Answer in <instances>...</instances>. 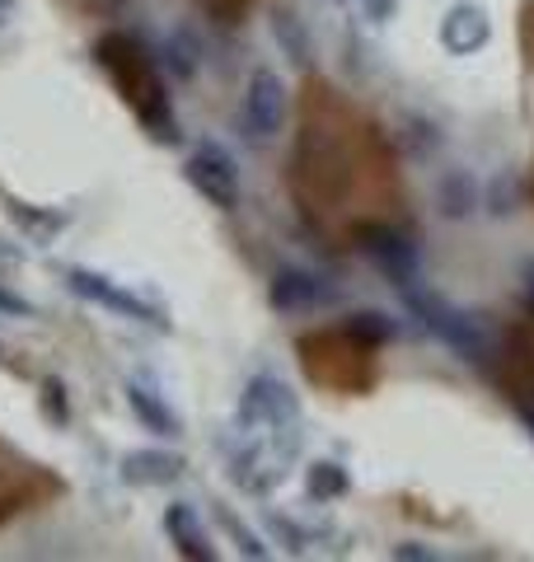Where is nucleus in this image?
I'll return each mask as SVG.
<instances>
[{
    "mask_svg": "<svg viewBox=\"0 0 534 562\" xmlns=\"http://www.w3.org/2000/svg\"><path fill=\"white\" fill-rule=\"evenodd\" d=\"M515 202H521V179H515L511 169H502V173H497V179L488 183V192H483V206L492 211V216H511Z\"/></svg>",
    "mask_w": 534,
    "mask_h": 562,
    "instance_id": "18",
    "label": "nucleus"
},
{
    "mask_svg": "<svg viewBox=\"0 0 534 562\" xmlns=\"http://www.w3.org/2000/svg\"><path fill=\"white\" fill-rule=\"evenodd\" d=\"M5 206H10V216L20 221L24 239H33V244H47L57 231H66V211H52V206L24 202V198H5Z\"/></svg>",
    "mask_w": 534,
    "mask_h": 562,
    "instance_id": "13",
    "label": "nucleus"
},
{
    "mask_svg": "<svg viewBox=\"0 0 534 562\" xmlns=\"http://www.w3.org/2000/svg\"><path fill=\"white\" fill-rule=\"evenodd\" d=\"M127 408H132L141 422H146V427H151L155 436H178V413L169 408L165 394H159L146 375L127 380Z\"/></svg>",
    "mask_w": 534,
    "mask_h": 562,
    "instance_id": "12",
    "label": "nucleus"
},
{
    "mask_svg": "<svg viewBox=\"0 0 534 562\" xmlns=\"http://www.w3.org/2000/svg\"><path fill=\"white\" fill-rule=\"evenodd\" d=\"M183 173L211 206H221V211L240 206V165L225 146H216V140H202V146L183 160Z\"/></svg>",
    "mask_w": 534,
    "mask_h": 562,
    "instance_id": "3",
    "label": "nucleus"
},
{
    "mask_svg": "<svg viewBox=\"0 0 534 562\" xmlns=\"http://www.w3.org/2000/svg\"><path fill=\"white\" fill-rule=\"evenodd\" d=\"M347 469L337 464V460H314L305 469V492H310V502H337V497H347Z\"/></svg>",
    "mask_w": 534,
    "mask_h": 562,
    "instance_id": "14",
    "label": "nucleus"
},
{
    "mask_svg": "<svg viewBox=\"0 0 534 562\" xmlns=\"http://www.w3.org/2000/svg\"><path fill=\"white\" fill-rule=\"evenodd\" d=\"M352 333L356 338H370V342H389L399 333V319H389L380 310H361V314H352Z\"/></svg>",
    "mask_w": 534,
    "mask_h": 562,
    "instance_id": "19",
    "label": "nucleus"
},
{
    "mask_svg": "<svg viewBox=\"0 0 534 562\" xmlns=\"http://www.w3.org/2000/svg\"><path fill=\"white\" fill-rule=\"evenodd\" d=\"M281 479H287V460L277 450L248 446L244 454H235V483L248 492V497H267Z\"/></svg>",
    "mask_w": 534,
    "mask_h": 562,
    "instance_id": "10",
    "label": "nucleus"
},
{
    "mask_svg": "<svg viewBox=\"0 0 534 562\" xmlns=\"http://www.w3.org/2000/svg\"><path fill=\"white\" fill-rule=\"evenodd\" d=\"M240 127L254 140H272L287 127V80L277 70H254L244 85V103H240Z\"/></svg>",
    "mask_w": 534,
    "mask_h": 562,
    "instance_id": "4",
    "label": "nucleus"
},
{
    "mask_svg": "<svg viewBox=\"0 0 534 562\" xmlns=\"http://www.w3.org/2000/svg\"><path fill=\"white\" fill-rule=\"evenodd\" d=\"M118 473L122 483L132 487H169L178 473H183V460L174 450H155V446H141V450H127L118 460Z\"/></svg>",
    "mask_w": 534,
    "mask_h": 562,
    "instance_id": "8",
    "label": "nucleus"
},
{
    "mask_svg": "<svg viewBox=\"0 0 534 562\" xmlns=\"http://www.w3.org/2000/svg\"><path fill=\"white\" fill-rule=\"evenodd\" d=\"M0 357H5V342H0Z\"/></svg>",
    "mask_w": 534,
    "mask_h": 562,
    "instance_id": "28",
    "label": "nucleus"
},
{
    "mask_svg": "<svg viewBox=\"0 0 534 562\" xmlns=\"http://www.w3.org/2000/svg\"><path fill=\"white\" fill-rule=\"evenodd\" d=\"M267 301H272V310H281V314H300V310H314L319 301H333V291L314 272L287 268V272L272 277V291H267Z\"/></svg>",
    "mask_w": 534,
    "mask_h": 562,
    "instance_id": "9",
    "label": "nucleus"
},
{
    "mask_svg": "<svg viewBox=\"0 0 534 562\" xmlns=\"http://www.w3.org/2000/svg\"><path fill=\"white\" fill-rule=\"evenodd\" d=\"M272 33H277V43L287 47V57H291L296 66H305V61H310V38H305V29H300L296 14L281 10L277 20H272Z\"/></svg>",
    "mask_w": 534,
    "mask_h": 562,
    "instance_id": "17",
    "label": "nucleus"
},
{
    "mask_svg": "<svg viewBox=\"0 0 534 562\" xmlns=\"http://www.w3.org/2000/svg\"><path fill=\"white\" fill-rule=\"evenodd\" d=\"M525 295H530V301H534V258L525 262Z\"/></svg>",
    "mask_w": 534,
    "mask_h": 562,
    "instance_id": "27",
    "label": "nucleus"
},
{
    "mask_svg": "<svg viewBox=\"0 0 534 562\" xmlns=\"http://www.w3.org/2000/svg\"><path fill=\"white\" fill-rule=\"evenodd\" d=\"M43 413H47V422H62L70 417V408H66V390H62V380H47L43 384Z\"/></svg>",
    "mask_w": 534,
    "mask_h": 562,
    "instance_id": "20",
    "label": "nucleus"
},
{
    "mask_svg": "<svg viewBox=\"0 0 534 562\" xmlns=\"http://www.w3.org/2000/svg\"><path fill=\"white\" fill-rule=\"evenodd\" d=\"M441 47L450 52V57H474V52H483L492 43V14L488 5H474V0H459V5L445 10V20L436 29Z\"/></svg>",
    "mask_w": 534,
    "mask_h": 562,
    "instance_id": "6",
    "label": "nucleus"
},
{
    "mask_svg": "<svg viewBox=\"0 0 534 562\" xmlns=\"http://www.w3.org/2000/svg\"><path fill=\"white\" fill-rule=\"evenodd\" d=\"M14 14H20V0H0V33L14 24Z\"/></svg>",
    "mask_w": 534,
    "mask_h": 562,
    "instance_id": "26",
    "label": "nucleus"
},
{
    "mask_svg": "<svg viewBox=\"0 0 534 562\" xmlns=\"http://www.w3.org/2000/svg\"><path fill=\"white\" fill-rule=\"evenodd\" d=\"M300 422V398L287 380L254 375L240 394V427L244 431H291Z\"/></svg>",
    "mask_w": 534,
    "mask_h": 562,
    "instance_id": "1",
    "label": "nucleus"
},
{
    "mask_svg": "<svg viewBox=\"0 0 534 562\" xmlns=\"http://www.w3.org/2000/svg\"><path fill=\"white\" fill-rule=\"evenodd\" d=\"M361 10H366L376 24H385L389 14H394V0H361Z\"/></svg>",
    "mask_w": 534,
    "mask_h": 562,
    "instance_id": "25",
    "label": "nucleus"
},
{
    "mask_svg": "<svg viewBox=\"0 0 534 562\" xmlns=\"http://www.w3.org/2000/svg\"><path fill=\"white\" fill-rule=\"evenodd\" d=\"M66 286H70V295H80V301H89V305L113 310V314H122V319H132V324H146V328H169V324H165V314H159L155 305H146L136 291H127V286H122V281L103 277V272H89V268H66Z\"/></svg>",
    "mask_w": 534,
    "mask_h": 562,
    "instance_id": "2",
    "label": "nucleus"
},
{
    "mask_svg": "<svg viewBox=\"0 0 534 562\" xmlns=\"http://www.w3.org/2000/svg\"><path fill=\"white\" fill-rule=\"evenodd\" d=\"M165 61L178 80H188V76H198V66H202V47L192 43V33L188 29H174L169 33V43H165Z\"/></svg>",
    "mask_w": 534,
    "mask_h": 562,
    "instance_id": "15",
    "label": "nucleus"
},
{
    "mask_svg": "<svg viewBox=\"0 0 534 562\" xmlns=\"http://www.w3.org/2000/svg\"><path fill=\"white\" fill-rule=\"evenodd\" d=\"M211 516H216V520H221V530H225L230 539H235V549H240L244 558H267V553H272V549H267V543H263V535H254V530H244V520H240L235 512H230V506H225V502H211Z\"/></svg>",
    "mask_w": 534,
    "mask_h": 562,
    "instance_id": "16",
    "label": "nucleus"
},
{
    "mask_svg": "<svg viewBox=\"0 0 534 562\" xmlns=\"http://www.w3.org/2000/svg\"><path fill=\"white\" fill-rule=\"evenodd\" d=\"M165 535L174 539V549L192 558V562H216V543H211V530L202 525L198 506L188 502H169L165 506Z\"/></svg>",
    "mask_w": 534,
    "mask_h": 562,
    "instance_id": "7",
    "label": "nucleus"
},
{
    "mask_svg": "<svg viewBox=\"0 0 534 562\" xmlns=\"http://www.w3.org/2000/svg\"><path fill=\"white\" fill-rule=\"evenodd\" d=\"M389 558H399V562H436L441 553H436V549H422V543L408 539V543H394V549H389Z\"/></svg>",
    "mask_w": 534,
    "mask_h": 562,
    "instance_id": "22",
    "label": "nucleus"
},
{
    "mask_svg": "<svg viewBox=\"0 0 534 562\" xmlns=\"http://www.w3.org/2000/svg\"><path fill=\"white\" fill-rule=\"evenodd\" d=\"M483 202V188L474 183L469 169H445L436 179V211L445 221H465L474 216V206Z\"/></svg>",
    "mask_w": 534,
    "mask_h": 562,
    "instance_id": "11",
    "label": "nucleus"
},
{
    "mask_svg": "<svg viewBox=\"0 0 534 562\" xmlns=\"http://www.w3.org/2000/svg\"><path fill=\"white\" fill-rule=\"evenodd\" d=\"M24 262V244H14L10 235H0V272L5 268H20Z\"/></svg>",
    "mask_w": 534,
    "mask_h": 562,
    "instance_id": "23",
    "label": "nucleus"
},
{
    "mask_svg": "<svg viewBox=\"0 0 534 562\" xmlns=\"http://www.w3.org/2000/svg\"><path fill=\"white\" fill-rule=\"evenodd\" d=\"M0 314H33V305L24 301V295H14V291L0 286Z\"/></svg>",
    "mask_w": 534,
    "mask_h": 562,
    "instance_id": "24",
    "label": "nucleus"
},
{
    "mask_svg": "<svg viewBox=\"0 0 534 562\" xmlns=\"http://www.w3.org/2000/svg\"><path fill=\"white\" fill-rule=\"evenodd\" d=\"M267 525H272V535H277L281 543H287V549H305V530H300L296 520H281V516H272Z\"/></svg>",
    "mask_w": 534,
    "mask_h": 562,
    "instance_id": "21",
    "label": "nucleus"
},
{
    "mask_svg": "<svg viewBox=\"0 0 534 562\" xmlns=\"http://www.w3.org/2000/svg\"><path fill=\"white\" fill-rule=\"evenodd\" d=\"M57 487L47 479V473L24 460V454H14L5 441H0V520H10L14 512H29L38 497H47V492Z\"/></svg>",
    "mask_w": 534,
    "mask_h": 562,
    "instance_id": "5",
    "label": "nucleus"
}]
</instances>
